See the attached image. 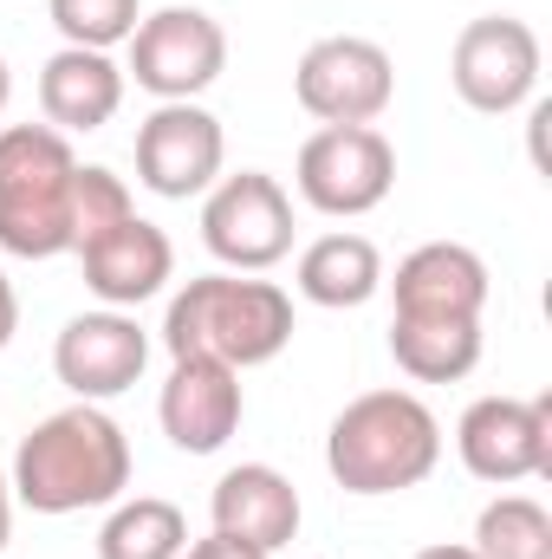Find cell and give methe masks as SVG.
Wrapping results in <instances>:
<instances>
[{"instance_id":"obj_20","label":"cell","mask_w":552,"mask_h":559,"mask_svg":"<svg viewBox=\"0 0 552 559\" xmlns=\"http://www.w3.org/2000/svg\"><path fill=\"white\" fill-rule=\"evenodd\" d=\"M182 547H189V521L163 495L118 501L98 534V559H182Z\"/></svg>"},{"instance_id":"obj_11","label":"cell","mask_w":552,"mask_h":559,"mask_svg":"<svg viewBox=\"0 0 552 559\" xmlns=\"http://www.w3.org/2000/svg\"><path fill=\"white\" fill-rule=\"evenodd\" d=\"M221 163H228L221 118L202 111L195 98L189 105H156L137 124V182L163 202L208 195L221 182Z\"/></svg>"},{"instance_id":"obj_6","label":"cell","mask_w":552,"mask_h":559,"mask_svg":"<svg viewBox=\"0 0 552 559\" xmlns=\"http://www.w3.org/2000/svg\"><path fill=\"white\" fill-rule=\"evenodd\" d=\"M124 46H131L124 79H137L143 92L163 98V105H189V98H202V92L228 72V33H221V20H208L202 7L143 13L137 33H131Z\"/></svg>"},{"instance_id":"obj_19","label":"cell","mask_w":552,"mask_h":559,"mask_svg":"<svg viewBox=\"0 0 552 559\" xmlns=\"http://www.w3.org/2000/svg\"><path fill=\"white\" fill-rule=\"evenodd\" d=\"M391 358L416 384H461L481 365V325H404V319H391Z\"/></svg>"},{"instance_id":"obj_9","label":"cell","mask_w":552,"mask_h":559,"mask_svg":"<svg viewBox=\"0 0 552 559\" xmlns=\"http://www.w3.org/2000/svg\"><path fill=\"white\" fill-rule=\"evenodd\" d=\"M292 92L319 124H377L397 98V66L377 39L332 33V39L305 46V59L292 72Z\"/></svg>"},{"instance_id":"obj_27","label":"cell","mask_w":552,"mask_h":559,"mask_svg":"<svg viewBox=\"0 0 552 559\" xmlns=\"http://www.w3.org/2000/svg\"><path fill=\"white\" fill-rule=\"evenodd\" d=\"M416 559H475V547H448V540H442V547H422Z\"/></svg>"},{"instance_id":"obj_28","label":"cell","mask_w":552,"mask_h":559,"mask_svg":"<svg viewBox=\"0 0 552 559\" xmlns=\"http://www.w3.org/2000/svg\"><path fill=\"white\" fill-rule=\"evenodd\" d=\"M7 98H13V72H7V59H0V111H7Z\"/></svg>"},{"instance_id":"obj_18","label":"cell","mask_w":552,"mask_h":559,"mask_svg":"<svg viewBox=\"0 0 552 559\" xmlns=\"http://www.w3.org/2000/svg\"><path fill=\"white\" fill-rule=\"evenodd\" d=\"M377 286H384V254H377V241H364V235H319V241L299 254V293H305L312 306L345 312V306L377 299Z\"/></svg>"},{"instance_id":"obj_23","label":"cell","mask_w":552,"mask_h":559,"mask_svg":"<svg viewBox=\"0 0 552 559\" xmlns=\"http://www.w3.org/2000/svg\"><path fill=\"white\" fill-rule=\"evenodd\" d=\"M143 7L137 0H52V26L65 33V46H85V52H111L137 33Z\"/></svg>"},{"instance_id":"obj_10","label":"cell","mask_w":552,"mask_h":559,"mask_svg":"<svg viewBox=\"0 0 552 559\" xmlns=\"http://www.w3.org/2000/svg\"><path fill=\"white\" fill-rule=\"evenodd\" d=\"M461 468L488 488L552 475V397H481L455 423Z\"/></svg>"},{"instance_id":"obj_17","label":"cell","mask_w":552,"mask_h":559,"mask_svg":"<svg viewBox=\"0 0 552 559\" xmlns=\"http://www.w3.org/2000/svg\"><path fill=\"white\" fill-rule=\"evenodd\" d=\"M208 514H215V534L248 540L261 554H279L299 534V488L279 468H267V462H241V468H228L215 481Z\"/></svg>"},{"instance_id":"obj_16","label":"cell","mask_w":552,"mask_h":559,"mask_svg":"<svg viewBox=\"0 0 552 559\" xmlns=\"http://www.w3.org/2000/svg\"><path fill=\"white\" fill-rule=\"evenodd\" d=\"M124 105V66L111 52H85V46H59L39 66V111L52 131L79 138V131H105Z\"/></svg>"},{"instance_id":"obj_2","label":"cell","mask_w":552,"mask_h":559,"mask_svg":"<svg viewBox=\"0 0 552 559\" xmlns=\"http://www.w3.org/2000/svg\"><path fill=\"white\" fill-rule=\"evenodd\" d=\"M163 345L169 358H215L228 371L274 365L292 345V293H279L274 280L202 274L169 299Z\"/></svg>"},{"instance_id":"obj_24","label":"cell","mask_w":552,"mask_h":559,"mask_svg":"<svg viewBox=\"0 0 552 559\" xmlns=\"http://www.w3.org/2000/svg\"><path fill=\"white\" fill-rule=\"evenodd\" d=\"M182 559H267L261 547H248V540H228V534H208V540H195V547H182Z\"/></svg>"},{"instance_id":"obj_22","label":"cell","mask_w":552,"mask_h":559,"mask_svg":"<svg viewBox=\"0 0 552 559\" xmlns=\"http://www.w3.org/2000/svg\"><path fill=\"white\" fill-rule=\"evenodd\" d=\"M124 215H137L124 176H111L105 163H79V176H72V254L85 241H98L105 228H118Z\"/></svg>"},{"instance_id":"obj_15","label":"cell","mask_w":552,"mask_h":559,"mask_svg":"<svg viewBox=\"0 0 552 559\" xmlns=\"http://www.w3.org/2000/svg\"><path fill=\"white\" fill-rule=\"evenodd\" d=\"M79 267H85V286H92L105 306L124 312V306L156 299V293L176 280V248H169V235H163L156 222L124 215L118 228H105L98 241L79 248Z\"/></svg>"},{"instance_id":"obj_1","label":"cell","mask_w":552,"mask_h":559,"mask_svg":"<svg viewBox=\"0 0 552 559\" xmlns=\"http://www.w3.org/2000/svg\"><path fill=\"white\" fill-rule=\"evenodd\" d=\"M7 481H13V501H26L33 514L111 508L131 488V442L118 417H105L98 404H72L20 436Z\"/></svg>"},{"instance_id":"obj_14","label":"cell","mask_w":552,"mask_h":559,"mask_svg":"<svg viewBox=\"0 0 552 559\" xmlns=\"http://www.w3.org/2000/svg\"><path fill=\"white\" fill-rule=\"evenodd\" d=\"M241 371L215 365V358H176L169 365V384L156 397V417H163V436L182 449V455H215L228 449V436L241 429Z\"/></svg>"},{"instance_id":"obj_5","label":"cell","mask_w":552,"mask_h":559,"mask_svg":"<svg viewBox=\"0 0 552 559\" xmlns=\"http://www.w3.org/2000/svg\"><path fill=\"white\" fill-rule=\"evenodd\" d=\"M292 182H299V202L319 209V215H371L391 182H397V150L377 124H325L299 143V163H292Z\"/></svg>"},{"instance_id":"obj_8","label":"cell","mask_w":552,"mask_h":559,"mask_svg":"<svg viewBox=\"0 0 552 559\" xmlns=\"http://www.w3.org/2000/svg\"><path fill=\"white\" fill-rule=\"evenodd\" d=\"M448 79H455V98L481 118H507L533 98L540 85V33L514 13H481L455 33V52H448Z\"/></svg>"},{"instance_id":"obj_25","label":"cell","mask_w":552,"mask_h":559,"mask_svg":"<svg viewBox=\"0 0 552 559\" xmlns=\"http://www.w3.org/2000/svg\"><path fill=\"white\" fill-rule=\"evenodd\" d=\"M13 332H20V293H13V280L0 274V352L13 345Z\"/></svg>"},{"instance_id":"obj_26","label":"cell","mask_w":552,"mask_h":559,"mask_svg":"<svg viewBox=\"0 0 552 559\" xmlns=\"http://www.w3.org/2000/svg\"><path fill=\"white\" fill-rule=\"evenodd\" d=\"M7 540H13V481L0 468V554H7Z\"/></svg>"},{"instance_id":"obj_12","label":"cell","mask_w":552,"mask_h":559,"mask_svg":"<svg viewBox=\"0 0 552 559\" xmlns=\"http://www.w3.org/2000/svg\"><path fill=\"white\" fill-rule=\"evenodd\" d=\"M149 365V338L131 312L105 306V312H79L59 345H52V371L59 384L79 397V404H105V397H124Z\"/></svg>"},{"instance_id":"obj_3","label":"cell","mask_w":552,"mask_h":559,"mask_svg":"<svg viewBox=\"0 0 552 559\" xmlns=\"http://www.w3.org/2000/svg\"><path fill=\"white\" fill-rule=\"evenodd\" d=\"M442 462V423L416 391H364L325 429V468L345 495H404Z\"/></svg>"},{"instance_id":"obj_13","label":"cell","mask_w":552,"mask_h":559,"mask_svg":"<svg viewBox=\"0 0 552 559\" xmlns=\"http://www.w3.org/2000/svg\"><path fill=\"white\" fill-rule=\"evenodd\" d=\"M397 312L404 325H481L488 312V261L461 241H422L397 261Z\"/></svg>"},{"instance_id":"obj_7","label":"cell","mask_w":552,"mask_h":559,"mask_svg":"<svg viewBox=\"0 0 552 559\" xmlns=\"http://www.w3.org/2000/svg\"><path fill=\"white\" fill-rule=\"evenodd\" d=\"M202 241L235 274H267L292 254V195L267 169L221 176L202 202Z\"/></svg>"},{"instance_id":"obj_4","label":"cell","mask_w":552,"mask_h":559,"mask_svg":"<svg viewBox=\"0 0 552 559\" xmlns=\"http://www.w3.org/2000/svg\"><path fill=\"white\" fill-rule=\"evenodd\" d=\"M72 138L52 124L0 131V248L20 261L72 254Z\"/></svg>"},{"instance_id":"obj_21","label":"cell","mask_w":552,"mask_h":559,"mask_svg":"<svg viewBox=\"0 0 552 559\" xmlns=\"http://www.w3.org/2000/svg\"><path fill=\"white\" fill-rule=\"evenodd\" d=\"M468 547L475 559H552V514L533 495H494Z\"/></svg>"}]
</instances>
